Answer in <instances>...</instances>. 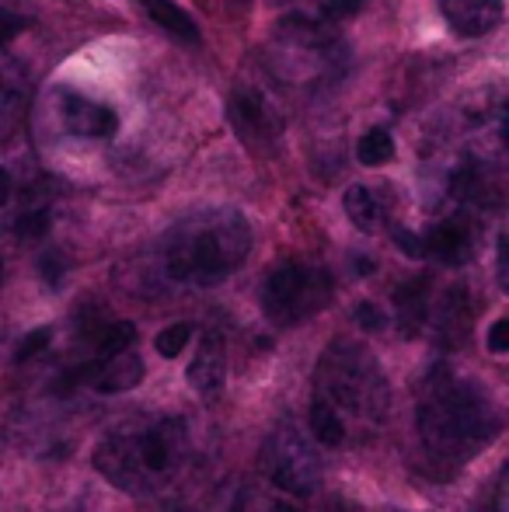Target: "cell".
I'll return each instance as SVG.
<instances>
[{"mask_svg":"<svg viewBox=\"0 0 509 512\" xmlns=\"http://www.w3.org/2000/svg\"><path fill=\"white\" fill-rule=\"evenodd\" d=\"M189 425L178 415H140L116 425L95 450V467L109 485L136 499L164 495L189 464Z\"/></svg>","mask_w":509,"mask_h":512,"instance_id":"obj_1","label":"cell"},{"mask_svg":"<svg viewBox=\"0 0 509 512\" xmlns=\"http://www.w3.org/2000/svg\"><path fill=\"white\" fill-rule=\"evenodd\" d=\"M415 429L436 464L461 467L485 450L503 429L492 394L475 380H457L450 366H433L415 411Z\"/></svg>","mask_w":509,"mask_h":512,"instance_id":"obj_2","label":"cell"},{"mask_svg":"<svg viewBox=\"0 0 509 512\" xmlns=\"http://www.w3.org/2000/svg\"><path fill=\"white\" fill-rule=\"evenodd\" d=\"M252 227L238 209H203L164 237V272L171 283L217 286L245 265Z\"/></svg>","mask_w":509,"mask_h":512,"instance_id":"obj_3","label":"cell"},{"mask_svg":"<svg viewBox=\"0 0 509 512\" xmlns=\"http://www.w3.org/2000/svg\"><path fill=\"white\" fill-rule=\"evenodd\" d=\"M332 408L346 429H381L391 411V384L367 345L335 338L314 370V398Z\"/></svg>","mask_w":509,"mask_h":512,"instance_id":"obj_4","label":"cell"},{"mask_svg":"<svg viewBox=\"0 0 509 512\" xmlns=\"http://www.w3.org/2000/svg\"><path fill=\"white\" fill-rule=\"evenodd\" d=\"M332 300V276L318 265L304 262H283L269 272L262 286V310L272 324L293 328L307 321Z\"/></svg>","mask_w":509,"mask_h":512,"instance_id":"obj_5","label":"cell"},{"mask_svg":"<svg viewBox=\"0 0 509 512\" xmlns=\"http://www.w3.org/2000/svg\"><path fill=\"white\" fill-rule=\"evenodd\" d=\"M262 471L272 481V488L290 499H311L321 488V460L314 453L311 439L286 418L276 425L262 450Z\"/></svg>","mask_w":509,"mask_h":512,"instance_id":"obj_6","label":"cell"},{"mask_svg":"<svg viewBox=\"0 0 509 512\" xmlns=\"http://www.w3.org/2000/svg\"><path fill=\"white\" fill-rule=\"evenodd\" d=\"M436 4L450 32H457L461 39L489 35L503 21V0H436Z\"/></svg>","mask_w":509,"mask_h":512,"instance_id":"obj_7","label":"cell"},{"mask_svg":"<svg viewBox=\"0 0 509 512\" xmlns=\"http://www.w3.org/2000/svg\"><path fill=\"white\" fill-rule=\"evenodd\" d=\"M63 126L74 136H91V140H109L119 129L116 108L91 102L84 95H63Z\"/></svg>","mask_w":509,"mask_h":512,"instance_id":"obj_8","label":"cell"},{"mask_svg":"<svg viewBox=\"0 0 509 512\" xmlns=\"http://www.w3.org/2000/svg\"><path fill=\"white\" fill-rule=\"evenodd\" d=\"M231 115L238 122V129H245L248 136H262V140H272V136L283 129V119L279 112L265 102L262 91L255 88H238L231 95Z\"/></svg>","mask_w":509,"mask_h":512,"instance_id":"obj_9","label":"cell"},{"mask_svg":"<svg viewBox=\"0 0 509 512\" xmlns=\"http://www.w3.org/2000/svg\"><path fill=\"white\" fill-rule=\"evenodd\" d=\"M224 377H227L224 342H220L217 331H206V335L199 338V352L189 363V384H192V391H199V394H217Z\"/></svg>","mask_w":509,"mask_h":512,"instance_id":"obj_10","label":"cell"},{"mask_svg":"<svg viewBox=\"0 0 509 512\" xmlns=\"http://www.w3.org/2000/svg\"><path fill=\"white\" fill-rule=\"evenodd\" d=\"M471 248H475V230L464 220L436 223L426 237V255L443 265H464L471 258Z\"/></svg>","mask_w":509,"mask_h":512,"instance_id":"obj_11","label":"cell"},{"mask_svg":"<svg viewBox=\"0 0 509 512\" xmlns=\"http://www.w3.org/2000/svg\"><path fill=\"white\" fill-rule=\"evenodd\" d=\"M471 328V304L464 290H450L443 293V304L436 310V331H440L443 342H461Z\"/></svg>","mask_w":509,"mask_h":512,"instance_id":"obj_12","label":"cell"},{"mask_svg":"<svg viewBox=\"0 0 509 512\" xmlns=\"http://www.w3.org/2000/svg\"><path fill=\"white\" fill-rule=\"evenodd\" d=\"M426 279H408L394 290V310H398V324L405 328V335H415L426 321Z\"/></svg>","mask_w":509,"mask_h":512,"instance_id":"obj_13","label":"cell"},{"mask_svg":"<svg viewBox=\"0 0 509 512\" xmlns=\"http://www.w3.org/2000/svg\"><path fill=\"white\" fill-rule=\"evenodd\" d=\"M140 4L147 7L150 18H154L164 32H171L182 42H199V25L178 4H171V0H140Z\"/></svg>","mask_w":509,"mask_h":512,"instance_id":"obj_14","label":"cell"},{"mask_svg":"<svg viewBox=\"0 0 509 512\" xmlns=\"http://www.w3.org/2000/svg\"><path fill=\"white\" fill-rule=\"evenodd\" d=\"M342 206H346L349 220H353L360 230H367V234L377 230V223H381V216H384L381 199H377V192L367 189V185H349Z\"/></svg>","mask_w":509,"mask_h":512,"instance_id":"obj_15","label":"cell"},{"mask_svg":"<svg viewBox=\"0 0 509 512\" xmlns=\"http://www.w3.org/2000/svg\"><path fill=\"white\" fill-rule=\"evenodd\" d=\"M91 338V356H116V352L129 349L136 342V328L129 321H105V324H95L88 331Z\"/></svg>","mask_w":509,"mask_h":512,"instance_id":"obj_16","label":"cell"},{"mask_svg":"<svg viewBox=\"0 0 509 512\" xmlns=\"http://www.w3.org/2000/svg\"><path fill=\"white\" fill-rule=\"evenodd\" d=\"M307 425H311V436L318 439L321 446H342L349 439V429L342 425V418L335 415L332 408L321 405V401H311V411H307Z\"/></svg>","mask_w":509,"mask_h":512,"instance_id":"obj_17","label":"cell"},{"mask_svg":"<svg viewBox=\"0 0 509 512\" xmlns=\"http://www.w3.org/2000/svg\"><path fill=\"white\" fill-rule=\"evenodd\" d=\"M356 157H360V164H367V168H381V164H387L394 157V136L381 126L370 129L360 140V147H356Z\"/></svg>","mask_w":509,"mask_h":512,"instance_id":"obj_18","label":"cell"},{"mask_svg":"<svg viewBox=\"0 0 509 512\" xmlns=\"http://www.w3.org/2000/svg\"><path fill=\"white\" fill-rule=\"evenodd\" d=\"M189 342H192V324L189 321H178V324L164 328L161 335L154 338V349L161 352L164 359H175V356H182Z\"/></svg>","mask_w":509,"mask_h":512,"instance_id":"obj_19","label":"cell"},{"mask_svg":"<svg viewBox=\"0 0 509 512\" xmlns=\"http://www.w3.org/2000/svg\"><path fill=\"white\" fill-rule=\"evenodd\" d=\"M238 512H300L290 502V495H258V492H245L241 495Z\"/></svg>","mask_w":509,"mask_h":512,"instance_id":"obj_20","label":"cell"},{"mask_svg":"<svg viewBox=\"0 0 509 512\" xmlns=\"http://www.w3.org/2000/svg\"><path fill=\"white\" fill-rule=\"evenodd\" d=\"M49 230V209H28L18 216V237L21 241H35Z\"/></svg>","mask_w":509,"mask_h":512,"instance_id":"obj_21","label":"cell"},{"mask_svg":"<svg viewBox=\"0 0 509 512\" xmlns=\"http://www.w3.org/2000/svg\"><path fill=\"white\" fill-rule=\"evenodd\" d=\"M21 102V81L14 70L0 67V115H7L14 105Z\"/></svg>","mask_w":509,"mask_h":512,"instance_id":"obj_22","label":"cell"},{"mask_svg":"<svg viewBox=\"0 0 509 512\" xmlns=\"http://www.w3.org/2000/svg\"><path fill=\"white\" fill-rule=\"evenodd\" d=\"M49 338H53V331H49V328H35L32 335L21 338V345H18V352H14V359H18V363H25V359L39 356V352L49 345Z\"/></svg>","mask_w":509,"mask_h":512,"instance_id":"obj_23","label":"cell"},{"mask_svg":"<svg viewBox=\"0 0 509 512\" xmlns=\"http://www.w3.org/2000/svg\"><path fill=\"white\" fill-rule=\"evenodd\" d=\"M363 4H367V0H314V11H318L321 18H349V14H356Z\"/></svg>","mask_w":509,"mask_h":512,"instance_id":"obj_24","label":"cell"},{"mask_svg":"<svg viewBox=\"0 0 509 512\" xmlns=\"http://www.w3.org/2000/svg\"><path fill=\"white\" fill-rule=\"evenodd\" d=\"M25 25H28V21L21 18V14L7 11V7H0V49H4L11 39H18V35L25 32Z\"/></svg>","mask_w":509,"mask_h":512,"instance_id":"obj_25","label":"cell"},{"mask_svg":"<svg viewBox=\"0 0 509 512\" xmlns=\"http://www.w3.org/2000/svg\"><path fill=\"white\" fill-rule=\"evenodd\" d=\"M394 244H398L408 258H426V241H422V237H415L412 230H405V227L394 230Z\"/></svg>","mask_w":509,"mask_h":512,"instance_id":"obj_26","label":"cell"},{"mask_svg":"<svg viewBox=\"0 0 509 512\" xmlns=\"http://www.w3.org/2000/svg\"><path fill=\"white\" fill-rule=\"evenodd\" d=\"M356 324H360V328H367V331H381L387 324V317H384V310L377 304H360V307H356Z\"/></svg>","mask_w":509,"mask_h":512,"instance_id":"obj_27","label":"cell"},{"mask_svg":"<svg viewBox=\"0 0 509 512\" xmlns=\"http://www.w3.org/2000/svg\"><path fill=\"white\" fill-rule=\"evenodd\" d=\"M489 352H509V317H499L496 324L489 328Z\"/></svg>","mask_w":509,"mask_h":512,"instance_id":"obj_28","label":"cell"},{"mask_svg":"<svg viewBox=\"0 0 509 512\" xmlns=\"http://www.w3.org/2000/svg\"><path fill=\"white\" fill-rule=\"evenodd\" d=\"M496 276H499V286L509 293V230L499 237V255H496Z\"/></svg>","mask_w":509,"mask_h":512,"instance_id":"obj_29","label":"cell"},{"mask_svg":"<svg viewBox=\"0 0 509 512\" xmlns=\"http://www.w3.org/2000/svg\"><path fill=\"white\" fill-rule=\"evenodd\" d=\"M39 269H42V279H46L49 286H56V283L63 279V262H60V255H42Z\"/></svg>","mask_w":509,"mask_h":512,"instance_id":"obj_30","label":"cell"},{"mask_svg":"<svg viewBox=\"0 0 509 512\" xmlns=\"http://www.w3.org/2000/svg\"><path fill=\"white\" fill-rule=\"evenodd\" d=\"M11 189H14V182H11V171L7 168H0V206L11 199Z\"/></svg>","mask_w":509,"mask_h":512,"instance_id":"obj_31","label":"cell"},{"mask_svg":"<svg viewBox=\"0 0 509 512\" xmlns=\"http://www.w3.org/2000/svg\"><path fill=\"white\" fill-rule=\"evenodd\" d=\"M496 512H509V471H506L503 485H499V499H496Z\"/></svg>","mask_w":509,"mask_h":512,"instance_id":"obj_32","label":"cell"},{"mask_svg":"<svg viewBox=\"0 0 509 512\" xmlns=\"http://www.w3.org/2000/svg\"><path fill=\"white\" fill-rule=\"evenodd\" d=\"M356 272L367 276V272H374V262H370V258H360V262H356Z\"/></svg>","mask_w":509,"mask_h":512,"instance_id":"obj_33","label":"cell"},{"mask_svg":"<svg viewBox=\"0 0 509 512\" xmlns=\"http://www.w3.org/2000/svg\"><path fill=\"white\" fill-rule=\"evenodd\" d=\"M503 140L509 143V105H506V112H503Z\"/></svg>","mask_w":509,"mask_h":512,"instance_id":"obj_34","label":"cell"},{"mask_svg":"<svg viewBox=\"0 0 509 512\" xmlns=\"http://www.w3.org/2000/svg\"><path fill=\"white\" fill-rule=\"evenodd\" d=\"M0 272H4V265H0Z\"/></svg>","mask_w":509,"mask_h":512,"instance_id":"obj_35","label":"cell"}]
</instances>
